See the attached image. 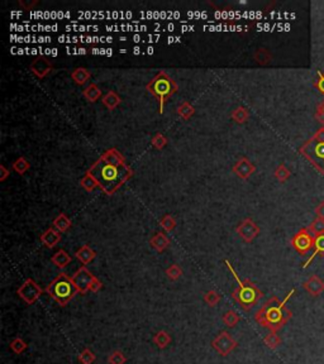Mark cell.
Listing matches in <instances>:
<instances>
[{"instance_id":"obj_1","label":"cell","mask_w":324,"mask_h":364,"mask_svg":"<svg viewBox=\"0 0 324 364\" xmlns=\"http://www.w3.org/2000/svg\"><path fill=\"white\" fill-rule=\"evenodd\" d=\"M88 172L107 195H113L133 176V171L127 164H109L103 158H99Z\"/></svg>"},{"instance_id":"obj_2","label":"cell","mask_w":324,"mask_h":364,"mask_svg":"<svg viewBox=\"0 0 324 364\" xmlns=\"http://www.w3.org/2000/svg\"><path fill=\"white\" fill-rule=\"evenodd\" d=\"M295 294V288L290 290L289 294L284 300H279L277 296H272L268 298L254 314V320L258 325L266 328L270 332H279L280 329L286 325L290 318H292V311L286 308V302Z\"/></svg>"},{"instance_id":"obj_3","label":"cell","mask_w":324,"mask_h":364,"mask_svg":"<svg viewBox=\"0 0 324 364\" xmlns=\"http://www.w3.org/2000/svg\"><path fill=\"white\" fill-rule=\"evenodd\" d=\"M224 263L227 264L228 270H230V273L233 274L234 280L237 282V288L233 290L232 292V298L243 308L244 311H249L253 306H256L258 304V301L263 298V294L260 288H258L256 284H253L249 280H243L242 281L239 278L238 273L236 272V270L233 268V266L230 264V262L228 260H224Z\"/></svg>"},{"instance_id":"obj_4","label":"cell","mask_w":324,"mask_h":364,"mask_svg":"<svg viewBox=\"0 0 324 364\" xmlns=\"http://www.w3.org/2000/svg\"><path fill=\"white\" fill-rule=\"evenodd\" d=\"M147 91L150 94H152L156 99L158 100V104H160V109H158V112L160 114H164L165 106H166V102L172 95L177 91V84L174 78H170L166 72L161 71L158 72L150 82L146 86Z\"/></svg>"},{"instance_id":"obj_5","label":"cell","mask_w":324,"mask_h":364,"mask_svg":"<svg viewBox=\"0 0 324 364\" xmlns=\"http://www.w3.org/2000/svg\"><path fill=\"white\" fill-rule=\"evenodd\" d=\"M45 291L62 308L70 302L74 296L78 294V290L75 288L73 281L66 273H60L59 276L46 287Z\"/></svg>"},{"instance_id":"obj_6","label":"cell","mask_w":324,"mask_h":364,"mask_svg":"<svg viewBox=\"0 0 324 364\" xmlns=\"http://www.w3.org/2000/svg\"><path fill=\"white\" fill-rule=\"evenodd\" d=\"M300 153L324 174V142H316L310 138L305 144L300 147Z\"/></svg>"},{"instance_id":"obj_7","label":"cell","mask_w":324,"mask_h":364,"mask_svg":"<svg viewBox=\"0 0 324 364\" xmlns=\"http://www.w3.org/2000/svg\"><path fill=\"white\" fill-rule=\"evenodd\" d=\"M314 240L315 238L308 228H303L291 238V246L299 254L305 256L309 250L314 249Z\"/></svg>"},{"instance_id":"obj_8","label":"cell","mask_w":324,"mask_h":364,"mask_svg":"<svg viewBox=\"0 0 324 364\" xmlns=\"http://www.w3.org/2000/svg\"><path fill=\"white\" fill-rule=\"evenodd\" d=\"M17 294L27 305H32L40 298L41 294H43V290L41 288V286L35 280L27 278L22 284V286L17 290Z\"/></svg>"},{"instance_id":"obj_9","label":"cell","mask_w":324,"mask_h":364,"mask_svg":"<svg viewBox=\"0 0 324 364\" xmlns=\"http://www.w3.org/2000/svg\"><path fill=\"white\" fill-rule=\"evenodd\" d=\"M212 346L219 356H227L238 346V343L236 339L230 336L229 332H222L214 338L212 342Z\"/></svg>"},{"instance_id":"obj_10","label":"cell","mask_w":324,"mask_h":364,"mask_svg":"<svg viewBox=\"0 0 324 364\" xmlns=\"http://www.w3.org/2000/svg\"><path fill=\"white\" fill-rule=\"evenodd\" d=\"M94 277V274L88 268L80 267L74 273V276L71 277V281H73L75 288L78 290V294H85L86 292H89V286H90L91 281H93Z\"/></svg>"},{"instance_id":"obj_11","label":"cell","mask_w":324,"mask_h":364,"mask_svg":"<svg viewBox=\"0 0 324 364\" xmlns=\"http://www.w3.org/2000/svg\"><path fill=\"white\" fill-rule=\"evenodd\" d=\"M236 232L246 243H251L253 242L254 238H257L260 234V228L252 219L247 218V219L242 220L236 228Z\"/></svg>"},{"instance_id":"obj_12","label":"cell","mask_w":324,"mask_h":364,"mask_svg":"<svg viewBox=\"0 0 324 364\" xmlns=\"http://www.w3.org/2000/svg\"><path fill=\"white\" fill-rule=\"evenodd\" d=\"M30 68L31 71H32L33 75L37 76L38 78H43L51 72L54 66H52L51 62H50L47 58H45V57H38V58H36L35 61L32 62Z\"/></svg>"},{"instance_id":"obj_13","label":"cell","mask_w":324,"mask_h":364,"mask_svg":"<svg viewBox=\"0 0 324 364\" xmlns=\"http://www.w3.org/2000/svg\"><path fill=\"white\" fill-rule=\"evenodd\" d=\"M303 288L305 290L310 296L316 298V296L323 294L324 281L320 278V277L316 276V274H313V276H310L305 282H304Z\"/></svg>"},{"instance_id":"obj_14","label":"cell","mask_w":324,"mask_h":364,"mask_svg":"<svg viewBox=\"0 0 324 364\" xmlns=\"http://www.w3.org/2000/svg\"><path fill=\"white\" fill-rule=\"evenodd\" d=\"M256 171V167L254 164L249 161L248 158L243 157L241 160H238L236 164L233 166V172L242 180H247L249 176H251L253 172Z\"/></svg>"},{"instance_id":"obj_15","label":"cell","mask_w":324,"mask_h":364,"mask_svg":"<svg viewBox=\"0 0 324 364\" xmlns=\"http://www.w3.org/2000/svg\"><path fill=\"white\" fill-rule=\"evenodd\" d=\"M61 233H60L57 229L55 228H49V229H46L45 232L42 233L41 236V242L43 243V246H47V248H55L57 244L61 242Z\"/></svg>"},{"instance_id":"obj_16","label":"cell","mask_w":324,"mask_h":364,"mask_svg":"<svg viewBox=\"0 0 324 364\" xmlns=\"http://www.w3.org/2000/svg\"><path fill=\"white\" fill-rule=\"evenodd\" d=\"M75 257L78 258L83 264L86 266L89 264V263H91V260H94V258L97 257V253H95L94 249H91L88 244H85V246H81L78 252L75 253Z\"/></svg>"},{"instance_id":"obj_17","label":"cell","mask_w":324,"mask_h":364,"mask_svg":"<svg viewBox=\"0 0 324 364\" xmlns=\"http://www.w3.org/2000/svg\"><path fill=\"white\" fill-rule=\"evenodd\" d=\"M150 244L153 249L157 250V252H164L165 249L170 246V239L167 238L166 234L157 233L151 238Z\"/></svg>"},{"instance_id":"obj_18","label":"cell","mask_w":324,"mask_h":364,"mask_svg":"<svg viewBox=\"0 0 324 364\" xmlns=\"http://www.w3.org/2000/svg\"><path fill=\"white\" fill-rule=\"evenodd\" d=\"M71 260H73V258H71V256L69 254L65 249H60V250H57V252L54 254V257H52V263H54L56 267L61 268V270H64V268H66L67 266L70 264Z\"/></svg>"},{"instance_id":"obj_19","label":"cell","mask_w":324,"mask_h":364,"mask_svg":"<svg viewBox=\"0 0 324 364\" xmlns=\"http://www.w3.org/2000/svg\"><path fill=\"white\" fill-rule=\"evenodd\" d=\"M100 158H103L104 161L109 162V164H126V160L124 157L122 156V153L119 152L118 150H115V148H112V150H108L104 154L100 156Z\"/></svg>"},{"instance_id":"obj_20","label":"cell","mask_w":324,"mask_h":364,"mask_svg":"<svg viewBox=\"0 0 324 364\" xmlns=\"http://www.w3.org/2000/svg\"><path fill=\"white\" fill-rule=\"evenodd\" d=\"M153 343L156 344L157 348L166 349L170 346V343H171V336H170V334L167 332L161 330V332H157L153 335Z\"/></svg>"},{"instance_id":"obj_21","label":"cell","mask_w":324,"mask_h":364,"mask_svg":"<svg viewBox=\"0 0 324 364\" xmlns=\"http://www.w3.org/2000/svg\"><path fill=\"white\" fill-rule=\"evenodd\" d=\"M316 256L324 257V234L323 236H315V240H314V253L309 257V260H306V263L304 264V268L308 267V266L311 263V260H313Z\"/></svg>"},{"instance_id":"obj_22","label":"cell","mask_w":324,"mask_h":364,"mask_svg":"<svg viewBox=\"0 0 324 364\" xmlns=\"http://www.w3.org/2000/svg\"><path fill=\"white\" fill-rule=\"evenodd\" d=\"M71 78H73V80L75 81L78 85L81 86V85H85V84L90 80L91 74L89 72L86 68H84V67H78V68H75V70L73 71V74H71Z\"/></svg>"},{"instance_id":"obj_23","label":"cell","mask_w":324,"mask_h":364,"mask_svg":"<svg viewBox=\"0 0 324 364\" xmlns=\"http://www.w3.org/2000/svg\"><path fill=\"white\" fill-rule=\"evenodd\" d=\"M102 100L103 104H104L109 110H114L115 108L118 106V105L122 102L121 96H119L115 91H109V92H107V94L103 96Z\"/></svg>"},{"instance_id":"obj_24","label":"cell","mask_w":324,"mask_h":364,"mask_svg":"<svg viewBox=\"0 0 324 364\" xmlns=\"http://www.w3.org/2000/svg\"><path fill=\"white\" fill-rule=\"evenodd\" d=\"M71 225H73V222H71V220L69 219V218L66 216V214H64V212L60 214L59 216L54 220V228L55 229H57L60 233H66V232L71 228Z\"/></svg>"},{"instance_id":"obj_25","label":"cell","mask_w":324,"mask_h":364,"mask_svg":"<svg viewBox=\"0 0 324 364\" xmlns=\"http://www.w3.org/2000/svg\"><path fill=\"white\" fill-rule=\"evenodd\" d=\"M83 94L89 102H95L97 100L100 99V96H102V90L98 88L97 84H90L88 88H85V90L83 91Z\"/></svg>"},{"instance_id":"obj_26","label":"cell","mask_w":324,"mask_h":364,"mask_svg":"<svg viewBox=\"0 0 324 364\" xmlns=\"http://www.w3.org/2000/svg\"><path fill=\"white\" fill-rule=\"evenodd\" d=\"M263 343H265L266 346L270 348L271 350H275V349H277L280 346H281V338L276 334V332H270L265 338H263Z\"/></svg>"},{"instance_id":"obj_27","label":"cell","mask_w":324,"mask_h":364,"mask_svg":"<svg viewBox=\"0 0 324 364\" xmlns=\"http://www.w3.org/2000/svg\"><path fill=\"white\" fill-rule=\"evenodd\" d=\"M222 320H223V322H224L225 326L234 328L239 322L241 318H239V315L236 312V311L229 310V311H227L225 314H223Z\"/></svg>"},{"instance_id":"obj_28","label":"cell","mask_w":324,"mask_h":364,"mask_svg":"<svg viewBox=\"0 0 324 364\" xmlns=\"http://www.w3.org/2000/svg\"><path fill=\"white\" fill-rule=\"evenodd\" d=\"M194 112H195V109H194V106L189 102H184L179 108H177V114H179L182 119H185V120L190 119L191 116H194Z\"/></svg>"},{"instance_id":"obj_29","label":"cell","mask_w":324,"mask_h":364,"mask_svg":"<svg viewBox=\"0 0 324 364\" xmlns=\"http://www.w3.org/2000/svg\"><path fill=\"white\" fill-rule=\"evenodd\" d=\"M232 119L238 124L246 123V122L249 119V112L246 109V108L238 106L233 112H232Z\"/></svg>"},{"instance_id":"obj_30","label":"cell","mask_w":324,"mask_h":364,"mask_svg":"<svg viewBox=\"0 0 324 364\" xmlns=\"http://www.w3.org/2000/svg\"><path fill=\"white\" fill-rule=\"evenodd\" d=\"M253 57H254V60L257 61V64H270L271 60H272V54H271L270 52L265 48H258L257 51L254 52Z\"/></svg>"},{"instance_id":"obj_31","label":"cell","mask_w":324,"mask_h":364,"mask_svg":"<svg viewBox=\"0 0 324 364\" xmlns=\"http://www.w3.org/2000/svg\"><path fill=\"white\" fill-rule=\"evenodd\" d=\"M80 185L83 186V188H85L86 191H89V192H90V191L94 190L95 188H99V185H98L97 180H95L94 177L91 176V174H89V172H86L85 176H84L83 178L80 180Z\"/></svg>"},{"instance_id":"obj_32","label":"cell","mask_w":324,"mask_h":364,"mask_svg":"<svg viewBox=\"0 0 324 364\" xmlns=\"http://www.w3.org/2000/svg\"><path fill=\"white\" fill-rule=\"evenodd\" d=\"M308 229L310 230V233L313 236H323L324 234V219H320V218H315L313 220L310 225L308 226Z\"/></svg>"},{"instance_id":"obj_33","label":"cell","mask_w":324,"mask_h":364,"mask_svg":"<svg viewBox=\"0 0 324 364\" xmlns=\"http://www.w3.org/2000/svg\"><path fill=\"white\" fill-rule=\"evenodd\" d=\"M204 301H205V304L208 306H210V308H214V306H217L218 304H219L220 301V294H218L217 291H214V290H210V291L206 292L205 294H204Z\"/></svg>"},{"instance_id":"obj_34","label":"cell","mask_w":324,"mask_h":364,"mask_svg":"<svg viewBox=\"0 0 324 364\" xmlns=\"http://www.w3.org/2000/svg\"><path fill=\"white\" fill-rule=\"evenodd\" d=\"M30 168H31L30 162H28L25 157L17 158L16 162L13 164V170L16 172H18L19 174H26V172H27Z\"/></svg>"},{"instance_id":"obj_35","label":"cell","mask_w":324,"mask_h":364,"mask_svg":"<svg viewBox=\"0 0 324 364\" xmlns=\"http://www.w3.org/2000/svg\"><path fill=\"white\" fill-rule=\"evenodd\" d=\"M9 346H11L12 352H14L16 354H22L23 352L27 350L28 344L22 338H14L13 342H12Z\"/></svg>"},{"instance_id":"obj_36","label":"cell","mask_w":324,"mask_h":364,"mask_svg":"<svg viewBox=\"0 0 324 364\" xmlns=\"http://www.w3.org/2000/svg\"><path fill=\"white\" fill-rule=\"evenodd\" d=\"M97 359L95 354L90 350L89 348H85L80 354L78 356V360L79 363L81 364H93Z\"/></svg>"},{"instance_id":"obj_37","label":"cell","mask_w":324,"mask_h":364,"mask_svg":"<svg viewBox=\"0 0 324 364\" xmlns=\"http://www.w3.org/2000/svg\"><path fill=\"white\" fill-rule=\"evenodd\" d=\"M127 356L122 350H114L108 356V363L109 364H126Z\"/></svg>"},{"instance_id":"obj_38","label":"cell","mask_w":324,"mask_h":364,"mask_svg":"<svg viewBox=\"0 0 324 364\" xmlns=\"http://www.w3.org/2000/svg\"><path fill=\"white\" fill-rule=\"evenodd\" d=\"M165 273H166L167 278H169L170 281H176V280H179L180 276L182 274V268L180 267L179 264H171L166 270H165Z\"/></svg>"},{"instance_id":"obj_39","label":"cell","mask_w":324,"mask_h":364,"mask_svg":"<svg viewBox=\"0 0 324 364\" xmlns=\"http://www.w3.org/2000/svg\"><path fill=\"white\" fill-rule=\"evenodd\" d=\"M290 176H291V172H290V170L287 168L285 164H280V166L275 170V177L276 180H279L280 182H286L287 180L290 178Z\"/></svg>"},{"instance_id":"obj_40","label":"cell","mask_w":324,"mask_h":364,"mask_svg":"<svg viewBox=\"0 0 324 364\" xmlns=\"http://www.w3.org/2000/svg\"><path fill=\"white\" fill-rule=\"evenodd\" d=\"M160 225H161V228H164L166 232H172L175 228H176V220H175L174 216H171V215L167 214L162 218Z\"/></svg>"},{"instance_id":"obj_41","label":"cell","mask_w":324,"mask_h":364,"mask_svg":"<svg viewBox=\"0 0 324 364\" xmlns=\"http://www.w3.org/2000/svg\"><path fill=\"white\" fill-rule=\"evenodd\" d=\"M151 143H152L153 147L157 148V150H162L164 147H166L167 138L162 133H156L155 136H153Z\"/></svg>"},{"instance_id":"obj_42","label":"cell","mask_w":324,"mask_h":364,"mask_svg":"<svg viewBox=\"0 0 324 364\" xmlns=\"http://www.w3.org/2000/svg\"><path fill=\"white\" fill-rule=\"evenodd\" d=\"M315 119L321 124V126H324V102H319L318 106H316Z\"/></svg>"},{"instance_id":"obj_43","label":"cell","mask_w":324,"mask_h":364,"mask_svg":"<svg viewBox=\"0 0 324 364\" xmlns=\"http://www.w3.org/2000/svg\"><path fill=\"white\" fill-rule=\"evenodd\" d=\"M102 288H103L102 281H100L98 277H94V278H93V281H91L90 286H89V291L97 294V292H99Z\"/></svg>"},{"instance_id":"obj_44","label":"cell","mask_w":324,"mask_h":364,"mask_svg":"<svg viewBox=\"0 0 324 364\" xmlns=\"http://www.w3.org/2000/svg\"><path fill=\"white\" fill-rule=\"evenodd\" d=\"M316 88L320 91V94L324 95V74L318 71V81H316Z\"/></svg>"},{"instance_id":"obj_45","label":"cell","mask_w":324,"mask_h":364,"mask_svg":"<svg viewBox=\"0 0 324 364\" xmlns=\"http://www.w3.org/2000/svg\"><path fill=\"white\" fill-rule=\"evenodd\" d=\"M311 140H316V142H324V126H321L315 132V134L311 136Z\"/></svg>"},{"instance_id":"obj_46","label":"cell","mask_w":324,"mask_h":364,"mask_svg":"<svg viewBox=\"0 0 324 364\" xmlns=\"http://www.w3.org/2000/svg\"><path fill=\"white\" fill-rule=\"evenodd\" d=\"M315 214H316V218L324 219V201H321L318 206L315 208Z\"/></svg>"},{"instance_id":"obj_47","label":"cell","mask_w":324,"mask_h":364,"mask_svg":"<svg viewBox=\"0 0 324 364\" xmlns=\"http://www.w3.org/2000/svg\"><path fill=\"white\" fill-rule=\"evenodd\" d=\"M8 176H9L8 170L6 168V166H3V164H2V166H0V181H6L7 177H8Z\"/></svg>"},{"instance_id":"obj_48","label":"cell","mask_w":324,"mask_h":364,"mask_svg":"<svg viewBox=\"0 0 324 364\" xmlns=\"http://www.w3.org/2000/svg\"><path fill=\"white\" fill-rule=\"evenodd\" d=\"M36 4H37V2H32V3H25L23 0H19V6H23V8L27 9V10H31V9H32Z\"/></svg>"},{"instance_id":"obj_49","label":"cell","mask_w":324,"mask_h":364,"mask_svg":"<svg viewBox=\"0 0 324 364\" xmlns=\"http://www.w3.org/2000/svg\"><path fill=\"white\" fill-rule=\"evenodd\" d=\"M179 40H180V38H179V37H170V38H169V40H167V42H169V43H172V42H179Z\"/></svg>"},{"instance_id":"obj_50","label":"cell","mask_w":324,"mask_h":364,"mask_svg":"<svg viewBox=\"0 0 324 364\" xmlns=\"http://www.w3.org/2000/svg\"><path fill=\"white\" fill-rule=\"evenodd\" d=\"M147 54H153V48H152V47H148V48H147Z\"/></svg>"}]
</instances>
